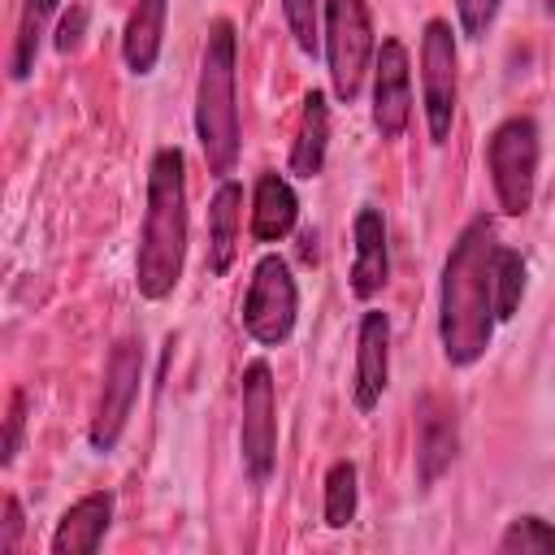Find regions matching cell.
I'll return each mask as SVG.
<instances>
[{"mask_svg":"<svg viewBox=\"0 0 555 555\" xmlns=\"http://www.w3.org/2000/svg\"><path fill=\"white\" fill-rule=\"evenodd\" d=\"M356 264H351V291L360 299H373L386 286L390 273V256H386V221L377 208H360L356 212Z\"/></svg>","mask_w":555,"mask_h":555,"instance_id":"14","label":"cell"},{"mask_svg":"<svg viewBox=\"0 0 555 555\" xmlns=\"http://www.w3.org/2000/svg\"><path fill=\"white\" fill-rule=\"evenodd\" d=\"M390 377V321L386 312L360 317V343H356V408L373 412Z\"/></svg>","mask_w":555,"mask_h":555,"instance_id":"12","label":"cell"},{"mask_svg":"<svg viewBox=\"0 0 555 555\" xmlns=\"http://www.w3.org/2000/svg\"><path fill=\"white\" fill-rule=\"evenodd\" d=\"M22 425H26V395L17 390L9 403V434H4V464H13L17 447H22Z\"/></svg>","mask_w":555,"mask_h":555,"instance_id":"25","label":"cell"},{"mask_svg":"<svg viewBox=\"0 0 555 555\" xmlns=\"http://www.w3.org/2000/svg\"><path fill=\"white\" fill-rule=\"evenodd\" d=\"M282 13H286V26H291V35H295L299 52L317 56V43H321V35H317L321 0H282Z\"/></svg>","mask_w":555,"mask_h":555,"instance_id":"23","label":"cell"},{"mask_svg":"<svg viewBox=\"0 0 555 555\" xmlns=\"http://www.w3.org/2000/svg\"><path fill=\"white\" fill-rule=\"evenodd\" d=\"M52 9H56V0H26V9H22L17 43H13V69H9L17 82L30 78V69H35V52H39V39H43V26H48Z\"/></svg>","mask_w":555,"mask_h":555,"instance_id":"19","label":"cell"},{"mask_svg":"<svg viewBox=\"0 0 555 555\" xmlns=\"http://www.w3.org/2000/svg\"><path fill=\"white\" fill-rule=\"evenodd\" d=\"M494 225L486 217H473L460 238L451 243V256L442 264V308H438V334L442 356L455 369H468L486 356L494 334Z\"/></svg>","mask_w":555,"mask_h":555,"instance_id":"1","label":"cell"},{"mask_svg":"<svg viewBox=\"0 0 555 555\" xmlns=\"http://www.w3.org/2000/svg\"><path fill=\"white\" fill-rule=\"evenodd\" d=\"M373 56V22L364 0H325V65L338 100H356Z\"/></svg>","mask_w":555,"mask_h":555,"instance_id":"5","label":"cell"},{"mask_svg":"<svg viewBox=\"0 0 555 555\" xmlns=\"http://www.w3.org/2000/svg\"><path fill=\"white\" fill-rule=\"evenodd\" d=\"M455 9H460V26H464V35L481 39V35L490 30L494 13H499V0H455Z\"/></svg>","mask_w":555,"mask_h":555,"instance_id":"24","label":"cell"},{"mask_svg":"<svg viewBox=\"0 0 555 555\" xmlns=\"http://www.w3.org/2000/svg\"><path fill=\"white\" fill-rule=\"evenodd\" d=\"M186 260V160L178 147H160L147 169V208L134 260V286L143 299H165Z\"/></svg>","mask_w":555,"mask_h":555,"instance_id":"2","label":"cell"},{"mask_svg":"<svg viewBox=\"0 0 555 555\" xmlns=\"http://www.w3.org/2000/svg\"><path fill=\"white\" fill-rule=\"evenodd\" d=\"M139 386H143V347H139L134 338H121V343L108 351L100 403H95V416H91V447H95L100 455H108V451L121 442V429H126V421H130V412H134Z\"/></svg>","mask_w":555,"mask_h":555,"instance_id":"7","label":"cell"},{"mask_svg":"<svg viewBox=\"0 0 555 555\" xmlns=\"http://www.w3.org/2000/svg\"><path fill=\"white\" fill-rule=\"evenodd\" d=\"M325 143H330V104H325L321 91H308L299 134H295V147H291V173L317 178L321 165H325Z\"/></svg>","mask_w":555,"mask_h":555,"instance_id":"18","label":"cell"},{"mask_svg":"<svg viewBox=\"0 0 555 555\" xmlns=\"http://www.w3.org/2000/svg\"><path fill=\"white\" fill-rule=\"evenodd\" d=\"M486 165H490L499 208L507 217L529 212L533 182H538V121L533 117H507L486 143Z\"/></svg>","mask_w":555,"mask_h":555,"instance_id":"4","label":"cell"},{"mask_svg":"<svg viewBox=\"0 0 555 555\" xmlns=\"http://www.w3.org/2000/svg\"><path fill=\"white\" fill-rule=\"evenodd\" d=\"M295 312H299V291L291 278V264L282 256H264L251 273L247 299H243V325L256 343L278 347L291 338L295 330Z\"/></svg>","mask_w":555,"mask_h":555,"instance_id":"6","label":"cell"},{"mask_svg":"<svg viewBox=\"0 0 555 555\" xmlns=\"http://www.w3.org/2000/svg\"><path fill=\"white\" fill-rule=\"evenodd\" d=\"M421 95L434 143H447L455 117V39L447 22H429L421 35Z\"/></svg>","mask_w":555,"mask_h":555,"instance_id":"9","label":"cell"},{"mask_svg":"<svg viewBox=\"0 0 555 555\" xmlns=\"http://www.w3.org/2000/svg\"><path fill=\"white\" fill-rule=\"evenodd\" d=\"M460 447V429H455V408L442 395H421L416 399V477L421 486H434Z\"/></svg>","mask_w":555,"mask_h":555,"instance_id":"11","label":"cell"},{"mask_svg":"<svg viewBox=\"0 0 555 555\" xmlns=\"http://www.w3.org/2000/svg\"><path fill=\"white\" fill-rule=\"evenodd\" d=\"M195 134L204 147V160L217 178H230L243 147L238 126V100H234V26L217 17L204 39L199 56V91H195Z\"/></svg>","mask_w":555,"mask_h":555,"instance_id":"3","label":"cell"},{"mask_svg":"<svg viewBox=\"0 0 555 555\" xmlns=\"http://www.w3.org/2000/svg\"><path fill=\"white\" fill-rule=\"evenodd\" d=\"M238 204H243V191L238 182L221 178L212 204H208V269L212 273H225L234 264V251H238Z\"/></svg>","mask_w":555,"mask_h":555,"instance_id":"17","label":"cell"},{"mask_svg":"<svg viewBox=\"0 0 555 555\" xmlns=\"http://www.w3.org/2000/svg\"><path fill=\"white\" fill-rule=\"evenodd\" d=\"M17 538H22V503H17V499H4V529H0V555H13V551H17Z\"/></svg>","mask_w":555,"mask_h":555,"instance_id":"26","label":"cell"},{"mask_svg":"<svg viewBox=\"0 0 555 555\" xmlns=\"http://www.w3.org/2000/svg\"><path fill=\"white\" fill-rule=\"evenodd\" d=\"M499 551H507V555H542V551H555V525H546L542 516H516L503 529Z\"/></svg>","mask_w":555,"mask_h":555,"instance_id":"22","label":"cell"},{"mask_svg":"<svg viewBox=\"0 0 555 555\" xmlns=\"http://www.w3.org/2000/svg\"><path fill=\"white\" fill-rule=\"evenodd\" d=\"M243 464L256 486L273 477L278 464V395H273V373L264 360H251L243 369Z\"/></svg>","mask_w":555,"mask_h":555,"instance_id":"8","label":"cell"},{"mask_svg":"<svg viewBox=\"0 0 555 555\" xmlns=\"http://www.w3.org/2000/svg\"><path fill=\"white\" fill-rule=\"evenodd\" d=\"M412 121V82H408V48L399 39H382L373 65V126L382 139H399Z\"/></svg>","mask_w":555,"mask_h":555,"instance_id":"10","label":"cell"},{"mask_svg":"<svg viewBox=\"0 0 555 555\" xmlns=\"http://www.w3.org/2000/svg\"><path fill=\"white\" fill-rule=\"evenodd\" d=\"M165 13H169V0H139L134 4L130 22H126V35H121V56L134 74H152V65L160 56Z\"/></svg>","mask_w":555,"mask_h":555,"instance_id":"16","label":"cell"},{"mask_svg":"<svg viewBox=\"0 0 555 555\" xmlns=\"http://www.w3.org/2000/svg\"><path fill=\"white\" fill-rule=\"evenodd\" d=\"M295 217H299V199L291 182L282 173H260L256 199H251V234L260 243H278L295 230Z\"/></svg>","mask_w":555,"mask_h":555,"instance_id":"15","label":"cell"},{"mask_svg":"<svg viewBox=\"0 0 555 555\" xmlns=\"http://www.w3.org/2000/svg\"><path fill=\"white\" fill-rule=\"evenodd\" d=\"M78 30H82V9H78L74 17H65V22H61V35H56V48H61V52H69V48L78 43Z\"/></svg>","mask_w":555,"mask_h":555,"instance_id":"27","label":"cell"},{"mask_svg":"<svg viewBox=\"0 0 555 555\" xmlns=\"http://www.w3.org/2000/svg\"><path fill=\"white\" fill-rule=\"evenodd\" d=\"M520 295H525V260H520V251L499 247L494 251V317L507 321L516 312Z\"/></svg>","mask_w":555,"mask_h":555,"instance_id":"20","label":"cell"},{"mask_svg":"<svg viewBox=\"0 0 555 555\" xmlns=\"http://www.w3.org/2000/svg\"><path fill=\"white\" fill-rule=\"evenodd\" d=\"M351 516H356V468L347 460H338L325 473V525L343 529V525H351Z\"/></svg>","mask_w":555,"mask_h":555,"instance_id":"21","label":"cell"},{"mask_svg":"<svg viewBox=\"0 0 555 555\" xmlns=\"http://www.w3.org/2000/svg\"><path fill=\"white\" fill-rule=\"evenodd\" d=\"M108 520H113V494L95 490V494H82L56 525L52 533V551L56 555H91L100 551L104 533H108Z\"/></svg>","mask_w":555,"mask_h":555,"instance_id":"13","label":"cell"}]
</instances>
